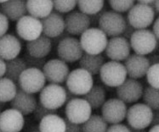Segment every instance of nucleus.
I'll list each match as a JSON object with an SVG mask.
<instances>
[{"mask_svg":"<svg viewBox=\"0 0 159 132\" xmlns=\"http://www.w3.org/2000/svg\"><path fill=\"white\" fill-rule=\"evenodd\" d=\"M108 41L107 36L96 27L89 28L80 36V43L84 52L92 55L101 54L104 52Z\"/></svg>","mask_w":159,"mask_h":132,"instance_id":"nucleus-1","label":"nucleus"},{"mask_svg":"<svg viewBox=\"0 0 159 132\" xmlns=\"http://www.w3.org/2000/svg\"><path fill=\"white\" fill-rule=\"evenodd\" d=\"M66 88L78 96H84L94 87L93 75L83 69H76L70 72L66 81Z\"/></svg>","mask_w":159,"mask_h":132,"instance_id":"nucleus-2","label":"nucleus"},{"mask_svg":"<svg viewBox=\"0 0 159 132\" xmlns=\"http://www.w3.org/2000/svg\"><path fill=\"white\" fill-rule=\"evenodd\" d=\"M126 25V18L122 14L117 13L113 10L106 11L98 23L99 29L111 38L121 36L125 30Z\"/></svg>","mask_w":159,"mask_h":132,"instance_id":"nucleus-3","label":"nucleus"},{"mask_svg":"<svg viewBox=\"0 0 159 132\" xmlns=\"http://www.w3.org/2000/svg\"><path fill=\"white\" fill-rule=\"evenodd\" d=\"M39 103L50 110H58L66 103V90L57 84H49L39 94Z\"/></svg>","mask_w":159,"mask_h":132,"instance_id":"nucleus-4","label":"nucleus"},{"mask_svg":"<svg viewBox=\"0 0 159 132\" xmlns=\"http://www.w3.org/2000/svg\"><path fill=\"white\" fill-rule=\"evenodd\" d=\"M131 49L136 54L146 56L152 53L157 46V39L152 31L136 30L129 40Z\"/></svg>","mask_w":159,"mask_h":132,"instance_id":"nucleus-5","label":"nucleus"},{"mask_svg":"<svg viewBox=\"0 0 159 132\" xmlns=\"http://www.w3.org/2000/svg\"><path fill=\"white\" fill-rule=\"evenodd\" d=\"M153 110L145 103H135L128 109L126 119L131 128L145 130L151 126Z\"/></svg>","mask_w":159,"mask_h":132,"instance_id":"nucleus-6","label":"nucleus"},{"mask_svg":"<svg viewBox=\"0 0 159 132\" xmlns=\"http://www.w3.org/2000/svg\"><path fill=\"white\" fill-rule=\"evenodd\" d=\"M126 68L120 62L109 61L105 63L100 72L103 83L110 87H118L127 80Z\"/></svg>","mask_w":159,"mask_h":132,"instance_id":"nucleus-7","label":"nucleus"},{"mask_svg":"<svg viewBox=\"0 0 159 132\" xmlns=\"http://www.w3.org/2000/svg\"><path fill=\"white\" fill-rule=\"evenodd\" d=\"M155 19L153 7L135 3L128 12L126 19L135 30H144L149 27Z\"/></svg>","mask_w":159,"mask_h":132,"instance_id":"nucleus-8","label":"nucleus"},{"mask_svg":"<svg viewBox=\"0 0 159 132\" xmlns=\"http://www.w3.org/2000/svg\"><path fill=\"white\" fill-rule=\"evenodd\" d=\"M92 108L84 98H75L66 103L65 108L66 118L78 125H84L92 115Z\"/></svg>","mask_w":159,"mask_h":132,"instance_id":"nucleus-9","label":"nucleus"},{"mask_svg":"<svg viewBox=\"0 0 159 132\" xmlns=\"http://www.w3.org/2000/svg\"><path fill=\"white\" fill-rule=\"evenodd\" d=\"M46 78L43 72L39 69L27 68L20 76L18 85L27 93L34 94L39 92L45 87Z\"/></svg>","mask_w":159,"mask_h":132,"instance_id":"nucleus-10","label":"nucleus"},{"mask_svg":"<svg viewBox=\"0 0 159 132\" xmlns=\"http://www.w3.org/2000/svg\"><path fill=\"white\" fill-rule=\"evenodd\" d=\"M84 52L80 40L73 36H68L62 40L57 46V55L65 63H75L79 61Z\"/></svg>","mask_w":159,"mask_h":132,"instance_id":"nucleus-11","label":"nucleus"},{"mask_svg":"<svg viewBox=\"0 0 159 132\" xmlns=\"http://www.w3.org/2000/svg\"><path fill=\"white\" fill-rule=\"evenodd\" d=\"M128 108L126 103L118 98L107 100L101 108V116L110 125L121 124L126 119Z\"/></svg>","mask_w":159,"mask_h":132,"instance_id":"nucleus-12","label":"nucleus"},{"mask_svg":"<svg viewBox=\"0 0 159 132\" xmlns=\"http://www.w3.org/2000/svg\"><path fill=\"white\" fill-rule=\"evenodd\" d=\"M16 31L20 38L31 42L43 35L42 22L40 19L28 15L17 21Z\"/></svg>","mask_w":159,"mask_h":132,"instance_id":"nucleus-13","label":"nucleus"},{"mask_svg":"<svg viewBox=\"0 0 159 132\" xmlns=\"http://www.w3.org/2000/svg\"><path fill=\"white\" fill-rule=\"evenodd\" d=\"M46 81L49 84H60L65 82L67 80L70 70L66 63L62 61L60 58L49 59L43 69Z\"/></svg>","mask_w":159,"mask_h":132,"instance_id":"nucleus-14","label":"nucleus"},{"mask_svg":"<svg viewBox=\"0 0 159 132\" xmlns=\"http://www.w3.org/2000/svg\"><path fill=\"white\" fill-rule=\"evenodd\" d=\"M131 46L129 41L121 36L109 39L107 49L105 50L106 55L111 61H125L129 57Z\"/></svg>","mask_w":159,"mask_h":132,"instance_id":"nucleus-15","label":"nucleus"},{"mask_svg":"<svg viewBox=\"0 0 159 132\" xmlns=\"http://www.w3.org/2000/svg\"><path fill=\"white\" fill-rule=\"evenodd\" d=\"M66 32L70 36H82L89 29L90 18L79 10H73L65 18Z\"/></svg>","mask_w":159,"mask_h":132,"instance_id":"nucleus-16","label":"nucleus"},{"mask_svg":"<svg viewBox=\"0 0 159 132\" xmlns=\"http://www.w3.org/2000/svg\"><path fill=\"white\" fill-rule=\"evenodd\" d=\"M144 88L140 81L129 78L120 87H117L118 99L125 103H134L138 102L142 97Z\"/></svg>","mask_w":159,"mask_h":132,"instance_id":"nucleus-17","label":"nucleus"},{"mask_svg":"<svg viewBox=\"0 0 159 132\" xmlns=\"http://www.w3.org/2000/svg\"><path fill=\"white\" fill-rule=\"evenodd\" d=\"M124 66L129 78L137 80L146 75L151 65L147 57L133 53L124 61Z\"/></svg>","mask_w":159,"mask_h":132,"instance_id":"nucleus-18","label":"nucleus"},{"mask_svg":"<svg viewBox=\"0 0 159 132\" xmlns=\"http://www.w3.org/2000/svg\"><path fill=\"white\" fill-rule=\"evenodd\" d=\"M24 115L13 109L0 113V130L3 132H20L24 128Z\"/></svg>","mask_w":159,"mask_h":132,"instance_id":"nucleus-19","label":"nucleus"},{"mask_svg":"<svg viewBox=\"0 0 159 132\" xmlns=\"http://www.w3.org/2000/svg\"><path fill=\"white\" fill-rule=\"evenodd\" d=\"M41 22L43 25V35L49 38H55L65 32V18L55 11H53L49 16L41 19Z\"/></svg>","mask_w":159,"mask_h":132,"instance_id":"nucleus-20","label":"nucleus"},{"mask_svg":"<svg viewBox=\"0 0 159 132\" xmlns=\"http://www.w3.org/2000/svg\"><path fill=\"white\" fill-rule=\"evenodd\" d=\"M38 103L34 94L27 93L19 88L15 98L10 102V107L26 116L33 113Z\"/></svg>","mask_w":159,"mask_h":132,"instance_id":"nucleus-21","label":"nucleus"},{"mask_svg":"<svg viewBox=\"0 0 159 132\" xmlns=\"http://www.w3.org/2000/svg\"><path fill=\"white\" fill-rule=\"evenodd\" d=\"M21 42L12 34H6L0 37V58L3 60H12L18 58L21 51Z\"/></svg>","mask_w":159,"mask_h":132,"instance_id":"nucleus-22","label":"nucleus"},{"mask_svg":"<svg viewBox=\"0 0 159 132\" xmlns=\"http://www.w3.org/2000/svg\"><path fill=\"white\" fill-rule=\"evenodd\" d=\"M52 40L46 36L42 35L39 38L26 42L27 53L38 58H45L52 49Z\"/></svg>","mask_w":159,"mask_h":132,"instance_id":"nucleus-23","label":"nucleus"},{"mask_svg":"<svg viewBox=\"0 0 159 132\" xmlns=\"http://www.w3.org/2000/svg\"><path fill=\"white\" fill-rule=\"evenodd\" d=\"M1 12L10 21H18L22 17L27 15L26 1L24 0H12L5 1L1 5Z\"/></svg>","mask_w":159,"mask_h":132,"instance_id":"nucleus-24","label":"nucleus"},{"mask_svg":"<svg viewBox=\"0 0 159 132\" xmlns=\"http://www.w3.org/2000/svg\"><path fill=\"white\" fill-rule=\"evenodd\" d=\"M26 9L29 15L41 20L52 13L54 3L50 0H28L26 1Z\"/></svg>","mask_w":159,"mask_h":132,"instance_id":"nucleus-25","label":"nucleus"},{"mask_svg":"<svg viewBox=\"0 0 159 132\" xmlns=\"http://www.w3.org/2000/svg\"><path fill=\"white\" fill-rule=\"evenodd\" d=\"M104 64V57L101 54L92 55L85 53L78 63L80 69L84 70L92 75L100 74L101 68Z\"/></svg>","mask_w":159,"mask_h":132,"instance_id":"nucleus-26","label":"nucleus"},{"mask_svg":"<svg viewBox=\"0 0 159 132\" xmlns=\"http://www.w3.org/2000/svg\"><path fill=\"white\" fill-rule=\"evenodd\" d=\"M39 126V132H66L65 119L57 114L43 118Z\"/></svg>","mask_w":159,"mask_h":132,"instance_id":"nucleus-27","label":"nucleus"},{"mask_svg":"<svg viewBox=\"0 0 159 132\" xmlns=\"http://www.w3.org/2000/svg\"><path fill=\"white\" fill-rule=\"evenodd\" d=\"M85 99L92 108V109H101L107 102V91L101 85H94L88 93L84 96Z\"/></svg>","mask_w":159,"mask_h":132,"instance_id":"nucleus-28","label":"nucleus"},{"mask_svg":"<svg viewBox=\"0 0 159 132\" xmlns=\"http://www.w3.org/2000/svg\"><path fill=\"white\" fill-rule=\"evenodd\" d=\"M27 69L26 64L23 58H14L6 61V72L4 77L10 79L15 83H18L20 76Z\"/></svg>","mask_w":159,"mask_h":132,"instance_id":"nucleus-29","label":"nucleus"},{"mask_svg":"<svg viewBox=\"0 0 159 132\" xmlns=\"http://www.w3.org/2000/svg\"><path fill=\"white\" fill-rule=\"evenodd\" d=\"M18 91L16 84L10 79L3 77L0 79V103L11 102L15 98Z\"/></svg>","mask_w":159,"mask_h":132,"instance_id":"nucleus-30","label":"nucleus"},{"mask_svg":"<svg viewBox=\"0 0 159 132\" xmlns=\"http://www.w3.org/2000/svg\"><path fill=\"white\" fill-rule=\"evenodd\" d=\"M108 124L101 115L93 114L83 125V132H107Z\"/></svg>","mask_w":159,"mask_h":132,"instance_id":"nucleus-31","label":"nucleus"},{"mask_svg":"<svg viewBox=\"0 0 159 132\" xmlns=\"http://www.w3.org/2000/svg\"><path fill=\"white\" fill-rule=\"evenodd\" d=\"M105 2L103 0H80L78 1V7L79 11L88 16H93L104 9Z\"/></svg>","mask_w":159,"mask_h":132,"instance_id":"nucleus-32","label":"nucleus"},{"mask_svg":"<svg viewBox=\"0 0 159 132\" xmlns=\"http://www.w3.org/2000/svg\"><path fill=\"white\" fill-rule=\"evenodd\" d=\"M142 97L146 105L153 111H159V89L148 86L144 89Z\"/></svg>","mask_w":159,"mask_h":132,"instance_id":"nucleus-33","label":"nucleus"},{"mask_svg":"<svg viewBox=\"0 0 159 132\" xmlns=\"http://www.w3.org/2000/svg\"><path fill=\"white\" fill-rule=\"evenodd\" d=\"M54 10L59 14H69L73 11L76 6H78V1L75 0H55L53 1Z\"/></svg>","mask_w":159,"mask_h":132,"instance_id":"nucleus-34","label":"nucleus"},{"mask_svg":"<svg viewBox=\"0 0 159 132\" xmlns=\"http://www.w3.org/2000/svg\"><path fill=\"white\" fill-rule=\"evenodd\" d=\"M109 4L113 11L122 14L129 12L135 4V2L133 0H111Z\"/></svg>","mask_w":159,"mask_h":132,"instance_id":"nucleus-35","label":"nucleus"},{"mask_svg":"<svg viewBox=\"0 0 159 132\" xmlns=\"http://www.w3.org/2000/svg\"><path fill=\"white\" fill-rule=\"evenodd\" d=\"M146 80L150 87L159 89V64L150 66L146 74Z\"/></svg>","mask_w":159,"mask_h":132,"instance_id":"nucleus-36","label":"nucleus"},{"mask_svg":"<svg viewBox=\"0 0 159 132\" xmlns=\"http://www.w3.org/2000/svg\"><path fill=\"white\" fill-rule=\"evenodd\" d=\"M23 59L25 60L27 68H33V69H39L43 70L44 65L47 63L45 58H38L31 56L28 53H26L23 57Z\"/></svg>","mask_w":159,"mask_h":132,"instance_id":"nucleus-37","label":"nucleus"},{"mask_svg":"<svg viewBox=\"0 0 159 132\" xmlns=\"http://www.w3.org/2000/svg\"><path fill=\"white\" fill-rule=\"evenodd\" d=\"M51 114H57V110H50L47 109L45 107L42 105L41 103H39L37 105V108L33 112V115L36 120L41 121L43 118H45L47 116L51 115Z\"/></svg>","mask_w":159,"mask_h":132,"instance_id":"nucleus-38","label":"nucleus"},{"mask_svg":"<svg viewBox=\"0 0 159 132\" xmlns=\"http://www.w3.org/2000/svg\"><path fill=\"white\" fill-rule=\"evenodd\" d=\"M10 26V20L2 12H0V37L6 35Z\"/></svg>","mask_w":159,"mask_h":132,"instance_id":"nucleus-39","label":"nucleus"},{"mask_svg":"<svg viewBox=\"0 0 159 132\" xmlns=\"http://www.w3.org/2000/svg\"><path fill=\"white\" fill-rule=\"evenodd\" d=\"M66 132H83V125H78L69 121L65 118Z\"/></svg>","mask_w":159,"mask_h":132,"instance_id":"nucleus-40","label":"nucleus"},{"mask_svg":"<svg viewBox=\"0 0 159 132\" xmlns=\"http://www.w3.org/2000/svg\"><path fill=\"white\" fill-rule=\"evenodd\" d=\"M107 132H130L129 126L123 125V124H117V125H111L108 127Z\"/></svg>","mask_w":159,"mask_h":132,"instance_id":"nucleus-41","label":"nucleus"},{"mask_svg":"<svg viewBox=\"0 0 159 132\" xmlns=\"http://www.w3.org/2000/svg\"><path fill=\"white\" fill-rule=\"evenodd\" d=\"M135 31H136V30L134 29L133 26H131L129 23L127 21L126 27H125V30H124V33L122 34V36L124 37V38H126L127 40H130L131 36H132V35L134 33Z\"/></svg>","mask_w":159,"mask_h":132,"instance_id":"nucleus-42","label":"nucleus"},{"mask_svg":"<svg viewBox=\"0 0 159 132\" xmlns=\"http://www.w3.org/2000/svg\"><path fill=\"white\" fill-rule=\"evenodd\" d=\"M68 36H71L69 35L68 33L66 32H63L61 35H60L59 36H57V37L51 39V40H52L53 46H55V47H57L59 43L61 42L62 40H64V39L66 38V37H68Z\"/></svg>","mask_w":159,"mask_h":132,"instance_id":"nucleus-43","label":"nucleus"},{"mask_svg":"<svg viewBox=\"0 0 159 132\" xmlns=\"http://www.w3.org/2000/svg\"><path fill=\"white\" fill-rule=\"evenodd\" d=\"M106 11H107V10H105V9H103L101 12H99V13L96 14V15H94L93 16L89 17V18H90L91 24H94V25H95V24H98V23H99V20L101 19V17L103 15V14H104Z\"/></svg>","mask_w":159,"mask_h":132,"instance_id":"nucleus-44","label":"nucleus"},{"mask_svg":"<svg viewBox=\"0 0 159 132\" xmlns=\"http://www.w3.org/2000/svg\"><path fill=\"white\" fill-rule=\"evenodd\" d=\"M152 32L154 35L156 36L157 41H159V17L154 21L152 26Z\"/></svg>","mask_w":159,"mask_h":132,"instance_id":"nucleus-45","label":"nucleus"},{"mask_svg":"<svg viewBox=\"0 0 159 132\" xmlns=\"http://www.w3.org/2000/svg\"><path fill=\"white\" fill-rule=\"evenodd\" d=\"M6 72V62L0 58V79L5 75Z\"/></svg>","mask_w":159,"mask_h":132,"instance_id":"nucleus-46","label":"nucleus"},{"mask_svg":"<svg viewBox=\"0 0 159 132\" xmlns=\"http://www.w3.org/2000/svg\"><path fill=\"white\" fill-rule=\"evenodd\" d=\"M156 126H159V111H153L152 120L151 126L152 127Z\"/></svg>","mask_w":159,"mask_h":132,"instance_id":"nucleus-47","label":"nucleus"},{"mask_svg":"<svg viewBox=\"0 0 159 132\" xmlns=\"http://www.w3.org/2000/svg\"><path fill=\"white\" fill-rule=\"evenodd\" d=\"M148 60H149L151 65H157V64H159V54L150 55L148 57Z\"/></svg>","mask_w":159,"mask_h":132,"instance_id":"nucleus-48","label":"nucleus"},{"mask_svg":"<svg viewBox=\"0 0 159 132\" xmlns=\"http://www.w3.org/2000/svg\"><path fill=\"white\" fill-rule=\"evenodd\" d=\"M137 3L142 4V5H146V6L154 7L155 1L154 0H140V1H138Z\"/></svg>","mask_w":159,"mask_h":132,"instance_id":"nucleus-49","label":"nucleus"},{"mask_svg":"<svg viewBox=\"0 0 159 132\" xmlns=\"http://www.w3.org/2000/svg\"><path fill=\"white\" fill-rule=\"evenodd\" d=\"M77 97H77L76 95H74L72 92H71L70 91H68L66 89V103H67V102H70V101H71L72 99L77 98Z\"/></svg>","mask_w":159,"mask_h":132,"instance_id":"nucleus-50","label":"nucleus"},{"mask_svg":"<svg viewBox=\"0 0 159 132\" xmlns=\"http://www.w3.org/2000/svg\"><path fill=\"white\" fill-rule=\"evenodd\" d=\"M147 132H159V126H152Z\"/></svg>","mask_w":159,"mask_h":132,"instance_id":"nucleus-51","label":"nucleus"},{"mask_svg":"<svg viewBox=\"0 0 159 132\" xmlns=\"http://www.w3.org/2000/svg\"><path fill=\"white\" fill-rule=\"evenodd\" d=\"M130 132H147L146 131V129L145 130H138V129H134V128H131L129 127Z\"/></svg>","mask_w":159,"mask_h":132,"instance_id":"nucleus-52","label":"nucleus"},{"mask_svg":"<svg viewBox=\"0 0 159 132\" xmlns=\"http://www.w3.org/2000/svg\"><path fill=\"white\" fill-rule=\"evenodd\" d=\"M154 8H155V10H157V12H158L159 13V0H157V1H155Z\"/></svg>","mask_w":159,"mask_h":132,"instance_id":"nucleus-53","label":"nucleus"},{"mask_svg":"<svg viewBox=\"0 0 159 132\" xmlns=\"http://www.w3.org/2000/svg\"><path fill=\"white\" fill-rule=\"evenodd\" d=\"M32 132H39V131H32Z\"/></svg>","mask_w":159,"mask_h":132,"instance_id":"nucleus-54","label":"nucleus"},{"mask_svg":"<svg viewBox=\"0 0 159 132\" xmlns=\"http://www.w3.org/2000/svg\"><path fill=\"white\" fill-rule=\"evenodd\" d=\"M0 132H3V131H2V130H0Z\"/></svg>","mask_w":159,"mask_h":132,"instance_id":"nucleus-55","label":"nucleus"},{"mask_svg":"<svg viewBox=\"0 0 159 132\" xmlns=\"http://www.w3.org/2000/svg\"><path fill=\"white\" fill-rule=\"evenodd\" d=\"M0 113H1V110H0Z\"/></svg>","mask_w":159,"mask_h":132,"instance_id":"nucleus-56","label":"nucleus"}]
</instances>
